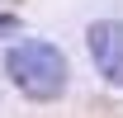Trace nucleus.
<instances>
[{"instance_id":"obj_1","label":"nucleus","mask_w":123,"mask_h":118,"mask_svg":"<svg viewBox=\"0 0 123 118\" xmlns=\"http://www.w3.org/2000/svg\"><path fill=\"white\" fill-rule=\"evenodd\" d=\"M5 76L29 99L47 104V99H57L66 90V57L52 43H43V38H24V43H14L5 52Z\"/></svg>"},{"instance_id":"obj_3","label":"nucleus","mask_w":123,"mask_h":118,"mask_svg":"<svg viewBox=\"0 0 123 118\" xmlns=\"http://www.w3.org/2000/svg\"><path fill=\"white\" fill-rule=\"evenodd\" d=\"M14 29H19L14 19H10V14H0V38H5V33H14Z\"/></svg>"},{"instance_id":"obj_2","label":"nucleus","mask_w":123,"mask_h":118,"mask_svg":"<svg viewBox=\"0 0 123 118\" xmlns=\"http://www.w3.org/2000/svg\"><path fill=\"white\" fill-rule=\"evenodd\" d=\"M85 47H90L99 76H104L109 85L123 90V19H99V24H90Z\"/></svg>"}]
</instances>
